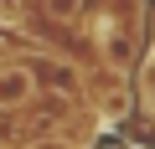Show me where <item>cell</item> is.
Segmentation results:
<instances>
[{"label": "cell", "instance_id": "cell-1", "mask_svg": "<svg viewBox=\"0 0 155 149\" xmlns=\"http://www.w3.org/2000/svg\"><path fill=\"white\" fill-rule=\"evenodd\" d=\"M83 93L93 98V118L104 123V129H119L124 118H129V108H134V88L124 82V72H93V77H83Z\"/></svg>", "mask_w": 155, "mask_h": 149}, {"label": "cell", "instance_id": "cell-2", "mask_svg": "<svg viewBox=\"0 0 155 149\" xmlns=\"http://www.w3.org/2000/svg\"><path fill=\"white\" fill-rule=\"evenodd\" d=\"M41 98L31 62H0V113H21Z\"/></svg>", "mask_w": 155, "mask_h": 149}, {"label": "cell", "instance_id": "cell-3", "mask_svg": "<svg viewBox=\"0 0 155 149\" xmlns=\"http://www.w3.org/2000/svg\"><path fill=\"white\" fill-rule=\"evenodd\" d=\"M26 149H78L72 139H62V134H52V139H31Z\"/></svg>", "mask_w": 155, "mask_h": 149}]
</instances>
